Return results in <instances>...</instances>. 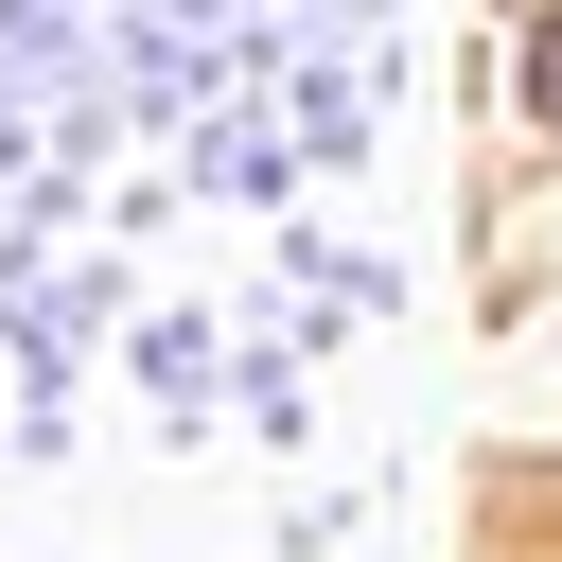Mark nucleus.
<instances>
[{
  "label": "nucleus",
  "instance_id": "1",
  "mask_svg": "<svg viewBox=\"0 0 562 562\" xmlns=\"http://www.w3.org/2000/svg\"><path fill=\"white\" fill-rule=\"evenodd\" d=\"M527 105H544V123H562V18H544V35H527Z\"/></svg>",
  "mask_w": 562,
  "mask_h": 562
}]
</instances>
